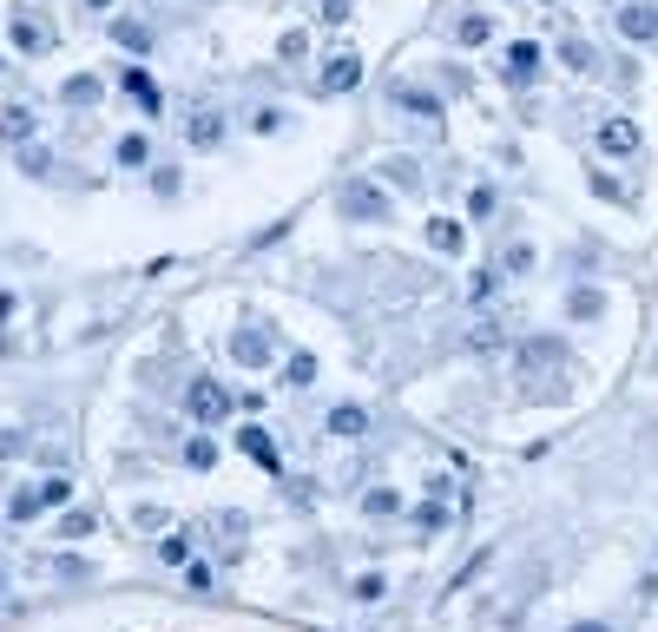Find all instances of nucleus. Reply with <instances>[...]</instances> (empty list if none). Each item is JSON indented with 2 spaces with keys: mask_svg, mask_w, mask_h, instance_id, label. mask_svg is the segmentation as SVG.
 <instances>
[{
  "mask_svg": "<svg viewBox=\"0 0 658 632\" xmlns=\"http://www.w3.org/2000/svg\"><path fill=\"white\" fill-rule=\"evenodd\" d=\"M336 211H343L349 224H389L395 198H389V185H382V178L356 172V178H343V185H336Z\"/></svg>",
  "mask_w": 658,
  "mask_h": 632,
  "instance_id": "1",
  "label": "nucleus"
},
{
  "mask_svg": "<svg viewBox=\"0 0 658 632\" xmlns=\"http://www.w3.org/2000/svg\"><path fill=\"white\" fill-rule=\"evenodd\" d=\"M185 415H191L198 428H224V422L237 415V395L224 389V382H211V376H191V382H185Z\"/></svg>",
  "mask_w": 658,
  "mask_h": 632,
  "instance_id": "2",
  "label": "nucleus"
},
{
  "mask_svg": "<svg viewBox=\"0 0 658 632\" xmlns=\"http://www.w3.org/2000/svg\"><path fill=\"white\" fill-rule=\"evenodd\" d=\"M389 106L408 112V119H422V126H435V132H441V119H448L441 93H428V86H408V79H395V86H389Z\"/></svg>",
  "mask_w": 658,
  "mask_h": 632,
  "instance_id": "3",
  "label": "nucleus"
},
{
  "mask_svg": "<svg viewBox=\"0 0 658 632\" xmlns=\"http://www.w3.org/2000/svg\"><path fill=\"white\" fill-rule=\"evenodd\" d=\"M540 66H547V47H540V40H514V47L501 53V79L514 93H527L533 79H540Z\"/></svg>",
  "mask_w": 658,
  "mask_h": 632,
  "instance_id": "4",
  "label": "nucleus"
},
{
  "mask_svg": "<svg viewBox=\"0 0 658 632\" xmlns=\"http://www.w3.org/2000/svg\"><path fill=\"white\" fill-rule=\"evenodd\" d=\"M612 27L626 33L632 47H652V40H658V7H652V0H619V14H612Z\"/></svg>",
  "mask_w": 658,
  "mask_h": 632,
  "instance_id": "5",
  "label": "nucleus"
},
{
  "mask_svg": "<svg viewBox=\"0 0 658 632\" xmlns=\"http://www.w3.org/2000/svg\"><path fill=\"white\" fill-rule=\"evenodd\" d=\"M356 86H362V60H356V53H329L323 73H316V93L343 99V93H356Z\"/></svg>",
  "mask_w": 658,
  "mask_h": 632,
  "instance_id": "6",
  "label": "nucleus"
},
{
  "mask_svg": "<svg viewBox=\"0 0 658 632\" xmlns=\"http://www.w3.org/2000/svg\"><path fill=\"white\" fill-rule=\"evenodd\" d=\"M231 363H244V369H270V363H277V343H270L257 323H244V330H231Z\"/></svg>",
  "mask_w": 658,
  "mask_h": 632,
  "instance_id": "7",
  "label": "nucleus"
},
{
  "mask_svg": "<svg viewBox=\"0 0 658 632\" xmlns=\"http://www.w3.org/2000/svg\"><path fill=\"white\" fill-rule=\"evenodd\" d=\"M7 33H14V53H47L53 47V27L33 14V7H14V14H7Z\"/></svg>",
  "mask_w": 658,
  "mask_h": 632,
  "instance_id": "8",
  "label": "nucleus"
},
{
  "mask_svg": "<svg viewBox=\"0 0 658 632\" xmlns=\"http://www.w3.org/2000/svg\"><path fill=\"white\" fill-rule=\"evenodd\" d=\"M593 145H599V152H606V158H632V152H639V145H645V132L632 126V119H599Z\"/></svg>",
  "mask_w": 658,
  "mask_h": 632,
  "instance_id": "9",
  "label": "nucleus"
},
{
  "mask_svg": "<svg viewBox=\"0 0 658 632\" xmlns=\"http://www.w3.org/2000/svg\"><path fill=\"white\" fill-rule=\"evenodd\" d=\"M448 40H455V47H487V40H494V14H487V7H461V14L448 20Z\"/></svg>",
  "mask_w": 658,
  "mask_h": 632,
  "instance_id": "10",
  "label": "nucleus"
},
{
  "mask_svg": "<svg viewBox=\"0 0 658 632\" xmlns=\"http://www.w3.org/2000/svg\"><path fill=\"white\" fill-rule=\"evenodd\" d=\"M185 139H191V152H218V145H224V112L218 106H191Z\"/></svg>",
  "mask_w": 658,
  "mask_h": 632,
  "instance_id": "11",
  "label": "nucleus"
},
{
  "mask_svg": "<svg viewBox=\"0 0 658 632\" xmlns=\"http://www.w3.org/2000/svg\"><path fill=\"white\" fill-rule=\"evenodd\" d=\"M323 435H336V442H362V435H369V409H362V402H336V409L323 415Z\"/></svg>",
  "mask_w": 658,
  "mask_h": 632,
  "instance_id": "12",
  "label": "nucleus"
},
{
  "mask_svg": "<svg viewBox=\"0 0 658 632\" xmlns=\"http://www.w3.org/2000/svg\"><path fill=\"white\" fill-rule=\"evenodd\" d=\"M566 349H560V336H527V343L514 349V363H520V376H540V369H553Z\"/></svg>",
  "mask_w": 658,
  "mask_h": 632,
  "instance_id": "13",
  "label": "nucleus"
},
{
  "mask_svg": "<svg viewBox=\"0 0 658 632\" xmlns=\"http://www.w3.org/2000/svg\"><path fill=\"white\" fill-rule=\"evenodd\" d=\"M237 448L257 461V468H270V474H283V455H277V442H270V428H257V422H244L237 428Z\"/></svg>",
  "mask_w": 658,
  "mask_h": 632,
  "instance_id": "14",
  "label": "nucleus"
},
{
  "mask_svg": "<svg viewBox=\"0 0 658 632\" xmlns=\"http://www.w3.org/2000/svg\"><path fill=\"white\" fill-rule=\"evenodd\" d=\"M428 251H435V257H461V251H468V224H461V218H428Z\"/></svg>",
  "mask_w": 658,
  "mask_h": 632,
  "instance_id": "15",
  "label": "nucleus"
},
{
  "mask_svg": "<svg viewBox=\"0 0 658 632\" xmlns=\"http://www.w3.org/2000/svg\"><path fill=\"white\" fill-rule=\"evenodd\" d=\"M553 60H560L566 73H593V66H599V53H593V40H580V33H566L560 47H553Z\"/></svg>",
  "mask_w": 658,
  "mask_h": 632,
  "instance_id": "16",
  "label": "nucleus"
},
{
  "mask_svg": "<svg viewBox=\"0 0 658 632\" xmlns=\"http://www.w3.org/2000/svg\"><path fill=\"white\" fill-rule=\"evenodd\" d=\"M376 178H389L395 191H422V165H415V158H408V152L382 158V165H376Z\"/></svg>",
  "mask_w": 658,
  "mask_h": 632,
  "instance_id": "17",
  "label": "nucleus"
},
{
  "mask_svg": "<svg viewBox=\"0 0 658 632\" xmlns=\"http://www.w3.org/2000/svg\"><path fill=\"white\" fill-rule=\"evenodd\" d=\"M33 126H40L33 106H7V112H0V139H7V145H33Z\"/></svg>",
  "mask_w": 658,
  "mask_h": 632,
  "instance_id": "18",
  "label": "nucleus"
},
{
  "mask_svg": "<svg viewBox=\"0 0 658 632\" xmlns=\"http://www.w3.org/2000/svg\"><path fill=\"white\" fill-rule=\"evenodd\" d=\"M112 165H126V172H139V165H152V139H145V132H126V139L112 145Z\"/></svg>",
  "mask_w": 658,
  "mask_h": 632,
  "instance_id": "19",
  "label": "nucleus"
},
{
  "mask_svg": "<svg viewBox=\"0 0 658 632\" xmlns=\"http://www.w3.org/2000/svg\"><path fill=\"white\" fill-rule=\"evenodd\" d=\"M60 99L66 106H99V99H106V86H99V73H73L60 86Z\"/></svg>",
  "mask_w": 658,
  "mask_h": 632,
  "instance_id": "20",
  "label": "nucleus"
},
{
  "mask_svg": "<svg viewBox=\"0 0 658 632\" xmlns=\"http://www.w3.org/2000/svg\"><path fill=\"white\" fill-rule=\"evenodd\" d=\"M119 86H126V93H132V99H139V106H145V112H158V86H152V79H145V73H139V66H119Z\"/></svg>",
  "mask_w": 658,
  "mask_h": 632,
  "instance_id": "21",
  "label": "nucleus"
},
{
  "mask_svg": "<svg viewBox=\"0 0 658 632\" xmlns=\"http://www.w3.org/2000/svg\"><path fill=\"white\" fill-rule=\"evenodd\" d=\"M494 211H501V191H494V185H468V224H487Z\"/></svg>",
  "mask_w": 658,
  "mask_h": 632,
  "instance_id": "22",
  "label": "nucleus"
},
{
  "mask_svg": "<svg viewBox=\"0 0 658 632\" xmlns=\"http://www.w3.org/2000/svg\"><path fill=\"white\" fill-rule=\"evenodd\" d=\"M20 172H27V178H53V172H60V158H53L47 145H20Z\"/></svg>",
  "mask_w": 658,
  "mask_h": 632,
  "instance_id": "23",
  "label": "nucleus"
},
{
  "mask_svg": "<svg viewBox=\"0 0 658 632\" xmlns=\"http://www.w3.org/2000/svg\"><path fill=\"white\" fill-rule=\"evenodd\" d=\"M112 40H119L126 53H145L152 47V27H145V20H112Z\"/></svg>",
  "mask_w": 658,
  "mask_h": 632,
  "instance_id": "24",
  "label": "nucleus"
},
{
  "mask_svg": "<svg viewBox=\"0 0 658 632\" xmlns=\"http://www.w3.org/2000/svg\"><path fill=\"white\" fill-rule=\"evenodd\" d=\"M362 514H369V521H389V514H402V494H395V488H369V494H362Z\"/></svg>",
  "mask_w": 658,
  "mask_h": 632,
  "instance_id": "25",
  "label": "nucleus"
},
{
  "mask_svg": "<svg viewBox=\"0 0 658 632\" xmlns=\"http://www.w3.org/2000/svg\"><path fill=\"white\" fill-rule=\"evenodd\" d=\"M501 284H507V270H494V264H487V270H474V284H468V297H474V303H481V310H487V303L501 297Z\"/></svg>",
  "mask_w": 658,
  "mask_h": 632,
  "instance_id": "26",
  "label": "nucleus"
},
{
  "mask_svg": "<svg viewBox=\"0 0 658 632\" xmlns=\"http://www.w3.org/2000/svg\"><path fill=\"white\" fill-rule=\"evenodd\" d=\"M310 382H316V356H310V349H297V356L283 363V389H310Z\"/></svg>",
  "mask_w": 658,
  "mask_h": 632,
  "instance_id": "27",
  "label": "nucleus"
},
{
  "mask_svg": "<svg viewBox=\"0 0 658 632\" xmlns=\"http://www.w3.org/2000/svg\"><path fill=\"white\" fill-rule=\"evenodd\" d=\"M599 310H606V303H599V290H593V284H580L573 297H566V316H573V323H593Z\"/></svg>",
  "mask_w": 658,
  "mask_h": 632,
  "instance_id": "28",
  "label": "nucleus"
},
{
  "mask_svg": "<svg viewBox=\"0 0 658 632\" xmlns=\"http://www.w3.org/2000/svg\"><path fill=\"white\" fill-rule=\"evenodd\" d=\"M40 488V507H66L73 501V474H47V481H33Z\"/></svg>",
  "mask_w": 658,
  "mask_h": 632,
  "instance_id": "29",
  "label": "nucleus"
},
{
  "mask_svg": "<svg viewBox=\"0 0 658 632\" xmlns=\"http://www.w3.org/2000/svg\"><path fill=\"white\" fill-rule=\"evenodd\" d=\"M468 343H474V349H501V343H507V330H501V316L487 310V316H481V323H474V330H468Z\"/></svg>",
  "mask_w": 658,
  "mask_h": 632,
  "instance_id": "30",
  "label": "nucleus"
},
{
  "mask_svg": "<svg viewBox=\"0 0 658 632\" xmlns=\"http://www.w3.org/2000/svg\"><path fill=\"white\" fill-rule=\"evenodd\" d=\"M158 560L165 567H191V534H158Z\"/></svg>",
  "mask_w": 658,
  "mask_h": 632,
  "instance_id": "31",
  "label": "nucleus"
},
{
  "mask_svg": "<svg viewBox=\"0 0 658 632\" xmlns=\"http://www.w3.org/2000/svg\"><path fill=\"white\" fill-rule=\"evenodd\" d=\"M185 468H218V442H211V435H191V442H185Z\"/></svg>",
  "mask_w": 658,
  "mask_h": 632,
  "instance_id": "32",
  "label": "nucleus"
},
{
  "mask_svg": "<svg viewBox=\"0 0 658 632\" xmlns=\"http://www.w3.org/2000/svg\"><path fill=\"white\" fill-rule=\"evenodd\" d=\"M415 527H422V534H441V527H448V501H441V494L422 501V507H415Z\"/></svg>",
  "mask_w": 658,
  "mask_h": 632,
  "instance_id": "33",
  "label": "nucleus"
},
{
  "mask_svg": "<svg viewBox=\"0 0 658 632\" xmlns=\"http://www.w3.org/2000/svg\"><path fill=\"white\" fill-rule=\"evenodd\" d=\"M277 60H290V66H297V60H310V33H303V27H290V33L277 40Z\"/></svg>",
  "mask_w": 658,
  "mask_h": 632,
  "instance_id": "34",
  "label": "nucleus"
},
{
  "mask_svg": "<svg viewBox=\"0 0 658 632\" xmlns=\"http://www.w3.org/2000/svg\"><path fill=\"white\" fill-rule=\"evenodd\" d=\"M33 514H47V507H40V488H20L14 501H7V521H33Z\"/></svg>",
  "mask_w": 658,
  "mask_h": 632,
  "instance_id": "35",
  "label": "nucleus"
},
{
  "mask_svg": "<svg viewBox=\"0 0 658 632\" xmlns=\"http://www.w3.org/2000/svg\"><path fill=\"white\" fill-rule=\"evenodd\" d=\"M349 593H356L362 606H376L382 593H389V580H382V573H356V586H349Z\"/></svg>",
  "mask_w": 658,
  "mask_h": 632,
  "instance_id": "36",
  "label": "nucleus"
},
{
  "mask_svg": "<svg viewBox=\"0 0 658 632\" xmlns=\"http://www.w3.org/2000/svg\"><path fill=\"white\" fill-rule=\"evenodd\" d=\"M283 119H290L283 106H251V132H264V139H270V132H283Z\"/></svg>",
  "mask_w": 658,
  "mask_h": 632,
  "instance_id": "37",
  "label": "nucleus"
},
{
  "mask_svg": "<svg viewBox=\"0 0 658 632\" xmlns=\"http://www.w3.org/2000/svg\"><path fill=\"white\" fill-rule=\"evenodd\" d=\"M501 270H507V277H527V270H533V244H507Z\"/></svg>",
  "mask_w": 658,
  "mask_h": 632,
  "instance_id": "38",
  "label": "nucleus"
},
{
  "mask_svg": "<svg viewBox=\"0 0 658 632\" xmlns=\"http://www.w3.org/2000/svg\"><path fill=\"white\" fill-rule=\"evenodd\" d=\"M586 185H593L599 198H606V205H626V185H619V178H612V172H593V178H586Z\"/></svg>",
  "mask_w": 658,
  "mask_h": 632,
  "instance_id": "39",
  "label": "nucleus"
},
{
  "mask_svg": "<svg viewBox=\"0 0 658 632\" xmlns=\"http://www.w3.org/2000/svg\"><path fill=\"white\" fill-rule=\"evenodd\" d=\"M93 534V514H60V540H86Z\"/></svg>",
  "mask_w": 658,
  "mask_h": 632,
  "instance_id": "40",
  "label": "nucleus"
},
{
  "mask_svg": "<svg viewBox=\"0 0 658 632\" xmlns=\"http://www.w3.org/2000/svg\"><path fill=\"white\" fill-rule=\"evenodd\" d=\"M185 586H191V593H211L218 580H211V567H204V560H191V567H185Z\"/></svg>",
  "mask_w": 658,
  "mask_h": 632,
  "instance_id": "41",
  "label": "nucleus"
},
{
  "mask_svg": "<svg viewBox=\"0 0 658 632\" xmlns=\"http://www.w3.org/2000/svg\"><path fill=\"white\" fill-rule=\"evenodd\" d=\"M14 455H27V435L20 428H0V461H14Z\"/></svg>",
  "mask_w": 658,
  "mask_h": 632,
  "instance_id": "42",
  "label": "nucleus"
},
{
  "mask_svg": "<svg viewBox=\"0 0 658 632\" xmlns=\"http://www.w3.org/2000/svg\"><path fill=\"white\" fill-rule=\"evenodd\" d=\"M349 7H356V0H323V14H316V20H323V27H343Z\"/></svg>",
  "mask_w": 658,
  "mask_h": 632,
  "instance_id": "43",
  "label": "nucleus"
},
{
  "mask_svg": "<svg viewBox=\"0 0 658 632\" xmlns=\"http://www.w3.org/2000/svg\"><path fill=\"white\" fill-rule=\"evenodd\" d=\"M152 191H158V198H172V191H178V172H172V165H158V172H152Z\"/></svg>",
  "mask_w": 658,
  "mask_h": 632,
  "instance_id": "44",
  "label": "nucleus"
},
{
  "mask_svg": "<svg viewBox=\"0 0 658 632\" xmlns=\"http://www.w3.org/2000/svg\"><path fill=\"white\" fill-rule=\"evenodd\" d=\"M573 632H612V626H599V619H586V626H573Z\"/></svg>",
  "mask_w": 658,
  "mask_h": 632,
  "instance_id": "45",
  "label": "nucleus"
},
{
  "mask_svg": "<svg viewBox=\"0 0 658 632\" xmlns=\"http://www.w3.org/2000/svg\"><path fill=\"white\" fill-rule=\"evenodd\" d=\"M86 7H93V14H106V7H112V0H86Z\"/></svg>",
  "mask_w": 658,
  "mask_h": 632,
  "instance_id": "46",
  "label": "nucleus"
},
{
  "mask_svg": "<svg viewBox=\"0 0 658 632\" xmlns=\"http://www.w3.org/2000/svg\"><path fill=\"white\" fill-rule=\"evenodd\" d=\"M0 586H7V573H0Z\"/></svg>",
  "mask_w": 658,
  "mask_h": 632,
  "instance_id": "47",
  "label": "nucleus"
},
{
  "mask_svg": "<svg viewBox=\"0 0 658 632\" xmlns=\"http://www.w3.org/2000/svg\"><path fill=\"white\" fill-rule=\"evenodd\" d=\"M0 73H7V60H0Z\"/></svg>",
  "mask_w": 658,
  "mask_h": 632,
  "instance_id": "48",
  "label": "nucleus"
}]
</instances>
